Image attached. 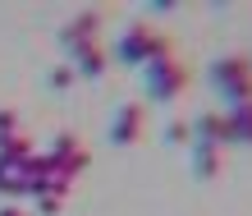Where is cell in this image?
<instances>
[{
  "label": "cell",
  "instance_id": "6da1fadb",
  "mask_svg": "<svg viewBox=\"0 0 252 216\" xmlns=\"http://www.w3.org/2000/svg\"><path fill=\"white\" fill-rule=\"evenodd\" d=\"M184 83V69H174L170 60H160V65H152V88H156V97H174V88Z\"/></svg>",
  "mask_w": 252,
  "mask_h": 216
},
{
  "label": "cell",
  "instance_id": "7a4b0ae2",
  "mask_svg": "<svg viewBox=\"0 0 252 216\" xmlns=\"http://www.w3.org/2000/svg\"><path fill=\"white\" fill-rule=\"evenodd\" d=\"M138 124H142V115H138V106H128L120 120H115V138L120 143H133V134H138Z\"/></svg>",
  "mask_w": 252,
  "mask_h": 216
},
{
  "label": "cell",
  "instance_id": "3957f363",
  "mask_svg": "<svg viewBox=\"0 0 252 216\" xmlns=\"http://www.w3.org/2000/svg\"><path fill=\"white\" fill-rule=\"evenodd\" d=\"M225 134H234V138H252V102H248L239 115H234V124L225 129Z\"/></svg>",
  "mask_w": 252,
  "mask_h": 216
}]
</instances>
